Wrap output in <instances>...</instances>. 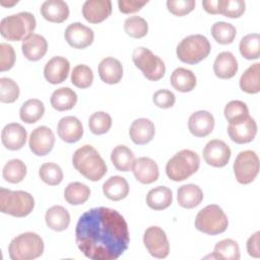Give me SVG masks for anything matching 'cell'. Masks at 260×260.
<instances>
[{
    "mask_svg": "<svg viewBox=\"0 0 260 260\" xmlns=\"http://www.w3.org/2000/svg\"><path fill=\"white\" fill-rule=\"evenodd\" d=\"M55 135L47 126H39L29 135L28 146L36 155L43 156L48 154L54 147Z\"/></svg>",
    "mask_w": 260,
    "mask_h": 260,
    "instance_id": "obj_14",
    "label": "cell"
},
{
    "mask_svg": "<svg viewBox=\"0 0 260 260\" xmlns=\"http://www.w3.org/2000/svg\"><path fill=\"white\" fill-rule=\"evenodd\" d=\"M16 3H18L17 0H14L13 2H5L4 0H1V1H0V4L3 5V6H12V5L16 4Z\"/></svg>",
    "mask_w": 260,
    "mask_h": 260,
    "instance_id": "obj_54",
    "label": "cell"
},
{
    "mask_svg": "<svg viewBox=\"0 0 260 260\" xmlns=\"http://www.w3.org/2000/svg\"><path fill=\"white\" fill-rule=\"evenodd\" d=\"M46 224L53 231L62 232L66 230L70 223V214L67 209L61 205L50 207L45 215Z\"/></svg>",
    "mask_w": 260,
    "mask_h": 260,
    "instance_id": "obj_29",
    "label": "cell"
},
{
    "mask_svg": "<svg viewBox=\"0 0 260 260\" xmlns=\"http://www.w3.org/2000/svg\"><path fill=\"white\" fill-rule=\"evenodd\" d=\"M219 0H207L202 2L204 10L210 14H219Z\"/></svg>",
    "mask_w": 260,
    "mask_h": 260,
    "instance_id": "obj_53",
    "label": "cell"
},
{
    "mask_svg": "<svg viewBox=\"0 0 260 260\" xmlns=\"http://www.w3.org/2000/svg\"><path fill=\"white\" fill-rule=\"evenodd\" d=\"M75 242L80 252L89 259L116 260L128 249V224L116 209L91 208L77 221Z\"/></svg>",
    "mask_w": 260,
    "mask_h": 260,
    "instance_id": "obj_1",
    "label": "cell"
},
{
    "mask_svg": "<svg viewBox=\"0 0 260 260\" xmlns=\"http://www.w3.org/2000/svg\"><path fill=\"white\" fill-rule=\"evenodd\" d=\"M202 154L207 165L215 168H222L230 161L232 151L224 141L220 139H212L206 143Z\"/></svg>",
    "mask_w": 260,
    "mask_h": 260,
    "instance_id": "obj_13",
    "label": "cell"
},
{
    "mask_svg": "<svg viewBox=\"0 0 260 260\" xmlns=\"http://www.w3.org/2000/svg\"><path fill=\"white\" fill-rule=\"evenodd\" d=\"M93 81V73L85 64L76 65L71 73V82L78 88H87Z\"/></svg>",
    "mask_w": 260,
    "mask_h": 260,
    "instance_id": "obj_44",
    "label": "cell"
},
{
    "mask_svg": "<svg viewBox=\"0 0 260 260\" xmlns=\"http://www.w3.org/2000/svg\"><path fill=\"white\" fill-rule=\"evenodd\" d=\"M155 134L153 122L146 118H139L132 122L129 135L131 140L138 145H143L152 140Z\"/></svg>",
    "mask_w": 260,
    "mask_h": 260,
    "instance_id": "obj_23",
    "label": "cell"
},
{
    "mask_svg": "<svg viewBox=\"0 0 260 260\" xmlns=\"http://www.w3.org/2000/svg\"><path fill=\"white\" fill-rule=\"evenodd\" d=\"M90 189L80 182H72L67 185L64 191L65 200L71 205H80L88 200Z\"/></svg>",
    "mask_w": 260,
    "mask_h": 260,
    "instance_id": "obj_37",
    "label": "cell"
},
{
    "mask_svg": "<svg viewBox=\"0 0 260 260\" xmlns=\"http://www.w3.org/2000/svg\"><path fill=\"white\" fill-rule=\"evenodd\" d=\"M259 236H260V232H256L247 241V252L250 256L254 258H258L260 256Z\"/></svg>",
    "mask_w": 260,
    "mask_h": 260,
    "instance_id": "obj_52",
    "label": "cell"
},
{
    "mask_svg": "<svg viewBox=\"0 0 260 260\" xmlns=\"http://www.w3.org/2000/svg\"><path fill=\"white\" fill-rule=\"evenodd\" d=\"M70 70L69 61L62 56L51 58L45 65L44 76L52 84H58L66 80Z\"/></svg>",
    "mask_w": 260,
    "mask_h": 260,
    "instance_id": "obj_17",
    "label": "cell"
},
{
    "mask_svg": "<svg viewBox=\"0 0 260 260\" xmlns=\"http://www.w3.org/2000/svg\"><path fill=\"white\" fill-rule=\"evenodd\" d=\"M73 167L87 180L95 182L107 173V165L96 149L85 144L75 150L72 156Z\"/></svg>",
    "mask_w": 260,
    "mask_h": 260,
    "instance_id": "obj_2",
    "label": "cell"
},
{
    "mask_svg": "<svg viewBox=\"0 0 260 260\" xmlns=\"http://www.w3.org/2000/svg\"><path fill=\"white\" fill-rule=\"evenodd\" d=\"M26 175V166L25 164L18 159H10L8 160L2 171L3 179L11 184H17L21 182Z\"/></svg>",
    "mask_w": 260,
    "mask_h": 260,
    "instance_id": "obj_38",
    "label": "cell"
},
{
    "mask_svg": "<svg viewBox=\"0 0 260 260\" xmlns=\"http://www.w3.org/2000/svg\"><path fill=\"white\" fill-rule=\"evenodd\" d=\"M210 43L202 35H191L184 38L177 46L178 58L187 64H197L210 53Z\"/></svg>",
    "mask_w": 260,
    "mask_h": 260,
    "instance_id": "obj_7",
    "label": "cell"
},
{
    "mask_svg": "<svg viewBox=\"0 0 260 260\" xmlns=\"http://www.w3.org/2000/svg\"><path fill=\"white\" fill-rule=\"evenodd\" d=\"M15 63V52L12 46L1 43L0 44V71L10 70Z\"/></svg>",
    "mask_w": 260,
    "mask_h": 260,
    "instance_id": "obj_49",
    "label": "cell"
},
{
    "mask_svg": "<svg viewBox=\"0 0 260 260\" xmlns=\"http://www.w3.org/2000/svg\"><path fill=\"white\" fill-rule=\"evenodd\" d=\"M64 37L71 47L75 49H84L92 44L94 34L88 26L80 22H73L66 27Z\"/></svg>",
    "mask_w": 260,
    "mask_h": 260,
    "instance_id": "obj_15",
    "label": "cell"
},
{
    "mask_svg": "<svg viewBox=\"0 0 260 260\" xmlns=\"http://www.w3.org/2000/svg\"><path fill=\"white\" fill-rule=\"evenodd\" d=\"M223 114L228 122H230L234 119L249 115V109L247 105L242 101H231L224 107Z\"/></svg>",
    "mask_w": 260,
    "mask_h": 260,
    "instance_id": "obj_47",
    "label": "cell"
},
{
    "mask_svg": "<svg viewBox=\"0 0 260 260\" xmlns=\"http://www.w3.org/2000/svg\"><path fill=\"white\" fill-rule=\"evenodd\" d=\"M209 257L220 260H239L241 257L240 247L236 241L224 239L214 246L213 253Z\"/></svg>",
    "mask_w": 260,
    "mask_h": 260,
    "instance_id": "obj_33",
    "label": "cell"
},
{
    "mask_svg": "<svg viewBox=\"0 0 260 260\" xmlns=\"http://www.w3.org/2000/svg\"><path fill=\"white\" fill-rule=\"evenodd\" d=\"M36 24L37 21L34 14L22 11L2 18L0 21V32L4 39L17 42L32 34Z\"/></svg>",
    "mask_w": 260,
    "mask_h": 260,
    "instance_id": "obj_3",
    "label": "cell"
},
{
    "mask_svg": "<svg viewBox=\"0 0 260 260\" xmlns=\"http://www.w3.org/2000/svg\"><path fill=\"white\" fill-rule=\"evenodd\" d=\"M172 86L181 92H189L196 86L195 74L186 68H176L170 78Z\"/></svg>",
    "mask_w": 260,
    "mask_h": 260,
    "instance_id": "obj_31",
    "label": "cell"
},
{
    "mask_svg": "<svg viewBox=\"0 0 260 260\" xmlns=\"http://www.w3.org/2000/svg\"><path fill=\"white\" fill-rule=\"evenodd\" d=\"M241 55L248 59L254 60L258 59L260 56V35L259 34H249L243 37L239 45Z\"/></svg>",
    "mask_w": 260,
    "mask_h": 260,
    "instance_id": "obj_39",
    "label": "cell"
},
{
    "mask_svg": "<svg viewBox=\"0 0 260 260\" xmlns=\"http://www.w3.org/2000/svg\"><path fill=\"white\" fill-rule=\"evenodd\" d=\"M132 60L143 75L151 81L159 80L165 75L166 66L164 61L145 47L136 48L133 51Z\"/></svg>",
    "mask_w": 260,
    "mask_h": 260,
    "instance_id": "obj_9",
    "label": "cell"
},
{
    "mask_svg": "<svg viewBox=\"0 0 260 260\" xmlns=\"http://www.w3.org/2000/svg\"><path fill=\"white\" fill-rule=\"evenodd\" d=\"M45 113L44 104L38 99L27 100L22 104L19 110L20 119L27 124H32L39 121Z\"/></svg>",
    "mask_w": 260,
    "mask_h": 260,
    "instance_id": "obj_35",
    "label": "cell"
},
{
    "mask_svg": "<svg viewBox=\"0 0 260 260\" xmlns=\"http://www.w3.org/2000/svg\"><path fill=\"white\" fill-rule=\"evenodd\" d=\"M99 75L108 84L119 83L123 77V67L121 62L113 57L103 59L99 64Z\"/></svg>",
    "mask_w": 260,
    "mask_h": 260,
    "instance_id": "obj_25",
    "label": "cell"
},
{
    "mask_svg": "<svg viewBox=\"0 0 260 260\" xmlns=\"http://www.w3.org/2000/svg\"><path fill=\"white\" fill-rule=\"evenodd\" d=\"M43 17L51 22H63L69 16L68 4L63 0H47L41 6Z\"/></svg>",
    "mask_w": 260,
    "mask_h": 260,
    "instance_id": "obj_26",
    "label": "cell"
},
{
    "mask_svg": "<svg viewBox=\"0 0 260 260\" xmlns=\"http://www.w3.org/2000/svg\"><path fill=\"white\" fill-rule=\"evenodd\" d=\"M19 96V87L17 83L8 77L0 78V102L11 104Z\"/></svg>",
    "mask_w": 260,
    "mask_h": 260,
    "instance_id": "obj_45",
    "label": "cell"
},
{
    "mask_svg": "<svg viewBox=\"0 0 260 260\" xmlns=\"http://www.w3.org/2000/svg\"><path fill=\"white\" fill-rule=\"evenodd\" d=\"M211 35L218 44L229 45L234 42L237 35V29L232 23L216 21L211 26Z\"/></svg>",
    "mask_w": 260,
    "mask_h": 260,
    "instance_id": "obj_40",
    "label": "cell"
},
{
    "mask_svg": "<svg viewBox=\"0 0 260 260\" xmlns=\"http://www.w3.org/2000/svg\"><path fill=\"white\" fill-rule=\"evenodd\" d=\"M57 133L63 141L67 143H74L82 137L83 127L76 117L67 116L58 122Z\"/></svg>",
    "mask_w": 260,
    "mask_h": 260,
    "instance_id": "obj_21",
    "label": "cell"
},
{
    "mask_svg": "<svg viewBox=\"0 0 260 260\" xmlns=\"http://www.w3.org/2000/svg\"><path fill=\"white\" fill-rule=\"evenodd\" d=\"M245 1L243 0H219V14L230 18H238L245 12Z\"/></svg>",
    "mask_w": 260,
    "mask_h": 260,
    "instance_id": "obj_46",
    "label": "cell"
},
{
    "mask_svg": "<svg viewBox=\"0 0 260 260\" xmlns=\"http://www.w3.org/2000/svg\"><path fill=\"white\" fill-rule=\"evenodd\" d=\"M177 200L179 205L184 208H194L202 202L203 192L197 185L186 184L179 187L177 192Z\"/></svg>",
    "mask_w": 260,
    "mask_h": 260,
    "instance_id": "obj_27",
    "label": "cell"
},
{
    "mask_svg": "<svg viewBox=\"0 0 260 260\" xmlns=\"http://www.w3.org/2000/svg\"><path fill=\"white\" fill-rule=\"evenodd\" d=\"M152 101L156 107L161 109H169L174 106L176 102V96L171 90L158 89L153 93Z\"/></svg>",
    "mask_w": 260,
    "mask_h": 260,
    "instance_id": "obj_50",
    "label": "cell"
},
{
    "mask_svg": "<svg viewBox=\"0 0 260 260\" xmlns=\"http://www.w3.org/2000/svg\"><path fill=\"white\" fill-rule=\"evenodd\" d=\"M112 126V118L111 116L103 111L95 112L91 114L88 120V127L89 130L95 134L101 135L107 133Z\"/></svg>",
    "mask_w": 260,
    "mask_h": 260,
    "instance_id": "obj_42",
    "label": "cell"
},
{
    "mask_svg": "<svg viewBox=\"0 0 260 260\" xmlns=\"http://www.w3.org/2000/svg\"><path fill=\"white\" fill-rule=\"evenodd\" d=\"M143 244L148 253L155 258H166L170 253V243L165 231L156 225L149 226L143 235Z\"/></svg>",
    "mask_w": 260,
    "mask_h": 260,
    "instance_id": "obj_12",
    "label": "cell"
},
{
    "mask_svg": "<svg viewBox=\"0 0 260 260\" xmlns=\"http://www.w3.org/2000/svg\"><path fill=\"white\" fill-rule=\"evenodd\" d=\"M103 192L110 200L119 201L128 195L129 185L125 178L121 176H113L104 183Z\"/></svg>",
    "mask_w": 260,
    "mask_h": 260,
    "instance_id": "obj_28",
    "label": "cell"
},
{
    "mask_svg": "<svg viewBox=\"0 0 260 260\" xmlns=\"http://www.w3.org/2000/svg\"><path fill=\"white\" fill-rule=\"evenodd\" d=\"M112 13L110 0H86L82 5L83 17L90 23H100Z\"/></svg>",
    "mask_w": 260,
    "mask_h": 260,
    "instance_id": "obj_16",
    "label": "cell"
},
{
    "mask_svg": "<svg viewBox=\"0 0 260 260\" xmlns=\"http://www.w3.org/2000/svg\"><path fill=\"white\" fill-rule=\"evenodd\" d=\"M111 160L118 171L129 172L135 158L132 150L126 145H117L111 152Z\"/></svg>",
    "mask_w": 260,
    "mask_h": 260,
    "instance_id": "obj_36",
    "label": "cell"
},
{
    "mask_svg": "<svg viewBox=\"0 0 260 260\" xmlns=\"http://www.w3.org/2000/svg\"><path fill=\"white\" fill-rule=\"evenodd\" d=\"M26 130L18 123L7 124L1 132V141L5 148L9 150H18L22 148L26 141Z\"/></svg>",
    "mask_w": 260,
    "mask_h": 260,
    "instance_id": "obj_19",
    "label": "cell"
},
{
    "mask_svg": "<svg viewBox=\"0 0 260 260\" xmlns=\"http://www.w3.org/2000/svg\"><path fill=\"white\" fill-rule=\"evenodd\" d=\"M50 102L55 110L68 111L76 105L77 94L70 87H60L52 93Z\"/></svg>",
    "mask_w": 260,
    "mask_h": 260,
    "instance_id": "obj_32",
    "label": "cell"
},
{
    "mask_svg": "<svg viewBox=\"0 0 260 260\" xmlns=\"http://www.w3.org/2000/svg\"><path fill=\"white\" fill-rule=\"evenodd\" d=\"M240 87L247 93L260 91V63L251 65L240 78Z\"/></svg>",
    "mask_w": 260,
    "mask_h": 260,
    "instance_id": "obj_34",
    "label": "cell"
},
{
    "mask_svg": "<svg viewBox=\"0 0 260 260\" xmlns=\"http://www.w3.org/2000/svg\"><path fill=\"white\" fill-rule=\"evenodd\" d=\"M21 50L26 59L30 61H38L47 53L48 43L43 36L32 32L22 40Z\"/></svg>",
    "mask_w": 260,
    "mask_h": 260,
    "instance_id": "obj_22",
    "label": "cell"
},
{
    "mask_svg": "<svg viewBox=\"0 0 260 260\" xmlns=\"http://www.w3.org/2000/svg\"><path fill=\"white\" fill-rule=\"evenodd\" d=\"M39 176L46 184L56 186L63 180V171L55 162H45L39 170Z\"/></svg>",
    "mask_w": 260,
    "mask_h": 260,
    "instance_id": "obj_41",
    "label": "cell"
},
{
    "mask_svg": "<svg viewBox=\"0 0 260 260\" xmlns=\"http://www.w3.org/2000/svg\"><path fill=\"white\" fill-rule=\"evenodd\" d=\"M194 224L198 231L204 234L218 235L228 229L229 219L218 205L209 204L197 213Z\"/></svg>",
    "mask_w": 260,
    "mask_h": 260,
    "instance_id": "obj_8",
    "label": "cell"
},
{
    "mask_svg": "<svg viewBox=\"0 0 260 260\" xmlns=\"http://www.w3.org/2000/svg\"><path fill=\"white\" fill-rule=\"evenodd\" d=\"M188 128L194 136L205 137L209 135L214 128V118L212 114L207 111H197L189 117Z\"/></svg>",
    "mask_w": 260,
    "mask_h": 260,
    "instance_id": "obj_20",
    "label": "cell"
},
{
    "mask_svg": "<svg viewBox=\"0 0 260 260\" xmlns=\"http://www.w3.org/2000/svg\"><path fill=\"white\" fill-rule=\"evenodd\" d=\"M257 133V124L255 120L246 115L229 122L228 134L230 138L239 144L251 142Z\"/></svg>",
    "mask_w": 260,
    "mask_h": 260,
    "instance_id": "obj_11",
    "label": "cell"
},
{
    "mask_svg": "<svg viewBox=\"0 0 260 260\" xmlns=\"http://www.w3.org/2000/svg\"><path fill=\"white\" fill-rule=\"evenodd\" d=\"M135 179L141 184H151L158 179L159 172L156 162L149 157H138L132 165Z\"/></svg>",
    "mask_w": 260,
    "mask_h": 260,
    "instance_id": "obj_18",
    "label": "cell"
},
{
    "mask_svg": "<svg viewBox=\"0 0 260 260\" xmlns=\"http://www.w3.org/2000/svg\"><path fill=\"white\" fill-rule=\"evenodd\" d=\"M238 61L233 53L224 51L219 53L213 63V71L218 78L230 79L238 71Z\"/></svg>",
    "mask_w": 260,
    "mask_h": 260,
    "instance_id": "obj_24",
    "label": "cell"
},
{
    "mask_svg": "<svg viewBox=\"0 0 260 260\" xmlns=\"http://www.w3.org/2000/svg\"><path fill=\"white\" fill-rule=\"evenodd\" d=\"M173 201V193L170 188L157 186L146 195V203L153 210H162L168 208Z\"/></svg>",
    "mask_w": 260,
    "mask_h": 260,
    "instance_id": "obj_30",
    "label": "cell"
},
{
    "mask_svg": "<svg viewBox=\"0 0 260 260\" xmlns=\"http://www.w3.org/2000/svg\"><path fill=\"white\" fill-rule=\"evenodd\" d=\"M125 32L134 39H140L146 36L148 31V24L141 16H130L124 21Z\"/></svg>",
    "mask_w": 260,
    "mask_h": 260,
    "instance_id": "obj_43",
    "label": "cell"
},
{
    "mask_svg": "<svg viewBox=\"0 0 260 260\" xmlns=\"http://www.w3.org/2000/svg\"><path fill=\"white\" fill-rule=\"evenodd\" d=\"M199 167V155L193 150L182 149L168 160L166 173L172 181L181 182L195 174Z\"/></svg>",
    "mask_w": 260,
    "mask_h": 260,
    "instance_id": "obj_4",
    "label": "cell"
},
{
    "mask_svg": "<svg viewBox=\"0 0 260 260\" xmlns=\"http://www.w3.org/2000/svg\"><path fill=\"white\" fill-rule=\"evenodd\" d=\"M43 239L36 233L26 232L16 236L8 246L9 257L12 260H31L44 252Z\"/></svg>",
    "mask_w": 260,
    "mask_h": 260,
    "instance_id": "obj_6",
    "label": "cell"
},
{
    "mask_svg": "<svg viewBox=\"0 0 260 260\" xmlns=\"http://www.w3.org/2000/svg\"><path fill=\"white\" fill-rule=\"evenodd\" d=\"M35 207V199L28 192L0 188V210L14 217L28 215Z\"/></svg>",
    "mask_w": 260,
    "mask_h": 260,
    "instance_id": "obj_5",
    "label": "cell"
},
{
    "mask_svg": "<svg viewBox=\"0 0 260 260\" xmlns=\"http://www.w3.org/2000/svg\"><path fill=\"white\" fill-rule=\"evenodd\" d=\"M194 0H168L167 7L171 13L177 16H183L190 13L195 8Z\"/></svg>",
    "mask_w": 260,
    "mask_h": 260,
    "instance_id": "obj_48",
    "label": "cell"
},
{
    "mask_svg": "<svg viewBox=\"0 0 260 260\" xmlns=\"http://www.w3.org/2000/svg\"><path fill=\"white\" fill-rule=\"evenodd\" d=\"M234 173L240 184L252 183L259 173V157L253 150L241 151L234 162Z\"/></svg>",
    "mask_w": 260,
    "mask_h": 260,
    "instance_id": "obj_10",
    "label": "cell"
},
{
    "mask_svg": "<svg viewBox=\"0 0 260 260\" xmlns=\"http://www.w3.org/2000/svg\"><path fill=\"white\" fill-rule=\"evenodd\" d=\"M147 0L145 1H138V0H119L118 6L119 10L122 13H134L139 11L144 5L147 4Z\"/></svg>",
    "mask_w": 260,
    "mask_h": 260,
    "instance_id": "obj_51",
    "label": "cell"
}]
</instances>
